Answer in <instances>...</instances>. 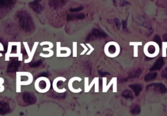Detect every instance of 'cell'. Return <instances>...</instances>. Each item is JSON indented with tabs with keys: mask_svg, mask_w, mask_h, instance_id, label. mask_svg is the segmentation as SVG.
I'll list each match as a JSON object with an SVG mask.
<instances>
[{
	"mask_svg": "<svg viewBox=\"0 0 167 116\" xmlns=\"http://www.w3.org/2000/svg\"><path fill=\"white\" fill-rule=\"evenodd\" d=\"M122 24H123V29L125 30L127 28V21L123 20L122 21Z\"/></svg>",
	"mask_w": 167,
	"mask_h": 116,
	"instance_id": "f1b7e54d",
	"label": "cell"
},
{
	"mask_svg": "<svg viewBox=\"0 0 167 116\" xmlns=\"http://www.w3.org/2000/svg\"><path fill=\"white\" fill-rule=\"evenodd\" d=\"M24 46L26 47V51H27V53H28V56H29V59L28 60H25V62L26 63H27V62H30L31 60H32V58H33V56L34 55V54H35V52L36 51V48H37V47L38 46V42H35V45L33 46V49L31 50V51H30V49H29V47H28V44L26 43V42H24Z\"/></svg>",
	"mask_w": 167,
	"mask_h": 116,
	"instance_id": "52a82bcc",
	"label": "cell"
},
{
	"mask_svg": "<svg viewBox=\"0 0 167 116\" xmlns=\"http://www.w3.org/2000/svg\"><path fill=\"white\" fill-rule=\"evenodd\" d=\"M122 96L124 97V98L126 99H133V95H132V93L131 91L128 90V89H125V91H123L122 93Z\"/></svg>",
	"mask_w": 167,
	"mask_h": 116,
	"instance_id": "ac0fdd59",
	"label": "cell"
},
{
	"mask_svg": "<svg viewBox=\"0 0 167 116\" xmlns=\"http://www.w3.org/2000/svg\"><path fill=\"white\" fill-rule=\"evenodd\" d=\"M83 9V7H78L76 8H71V9H69V11L71 12H80V10Z\"/></svg>",
	"mask_w": 167,
	"mask_h": 116,
	"instance_id": "7402d4cb",
	"label": "cell"
},
{
	"mask_svg": "<svg viewBox=\"0 0 167 116\" xmlns=\"http://www.w3.org/2000/svg\"><path fill=\"white\" fill-rule=\"evenodd\" d=\"M164 60L163 58H159L156 60L153 66L150 68V71H157L161 70V68L163 66Z\"/></svg>",
	"mask_w": 167,
	"mask_h": 116,
	"instance_id": "7c38bea8",
	"label": "cell"
},
{
	"mask_svg": "<svg viewBox=\"0 0 167 116\" xmlns=\"http://www.w3.org/2000/svg\"><path fill=\"white\" fill-rule=\"evenodd\" d=\"M50 81L48 80L47 78L44 77H42L41 78H38L37 80L36 81L35 83V86L38 85L39 88L40 89L39 91H46L48 90V89L50 87Z\"/></svg>",
	"mask_w": 167,
	"mask_h": 116,
	"instance_id": "3957f363",
	"label": "cell"
},
{
	"mask_svg": "<svg viewBox=\"0 0 167 116\" xmlns=\"http://www.w3.org/2000/svg\"><path fill=\"white\" fill-rule=\"evenodd\" d=\"M57 57H66L70 55L69 53H65V51H70L71 50L68 47H60V42L57 44Z\"/></svg>",
	"mask_w": 167,
	"mask_h": 116,
	"instance_id": "ba28073f",
	"label": "cell"
},
{
	"mask_svg": "<svg viewBox=\"0 0 167 116\" xmlns=\"http://www.w3.org/2000/svg\"><path fill=\"white\" fill-rule=\"evenodd\" d=\"M85 18L84 14H71L68 15L67 17V21H74L78 20H82Z\"/></svg>",
	"mask_w": 167,
	"mask_h": 116,
	"instance_id": "9a60e30c",
	"label": "cell"
},
{
	"mask_svg": "<svg viewBox=\"0 0 167 116\" xmlns=\"http://www.w3.org/2000/svg\"><path fill=\"white\" fill-rule=\"evenodd\" d=\"M107 36V35L105 33L97 29H94L87 37V40H94L98 38H105Z\"/></svg>",
	"mask_w": 167,
	"mask_h": 116,
	"instance_id": "277c9868",
	"label": "cell"
},
{
	"mask_svg": "<svg viewBox=\"0 0 167 116\" xmlns=\"http://www.w3.org/2000/svg\"><path fill=\"white\" fill-rule=\"evenodd\" d=\"M131 114H133V115H137L140 114V107L139 105H137L136 106H135L133 109L131 110Z\"/></svg>",
	"mask_w": 167,
	"mask_h": 116,
	"instance_id": "d6986e66",
	"label": "cell"
},
{
	"mask_svg": "<svg viewBox=\"0 0 167 116\" xmlns=\"http://www.w3.org/2000/svg\"><path fill=\"white\" fill-rule=\"evenodd\" d=\"M129 87L133 90L135 95H136V96H139L140 92L142 90V86L140 85V84H131V85L129 86Z\"/></svg>",
	"mask_w": 167,
	"mask_h": 116,
	"instance_id": "5bb4252c",
	"label": "cell"
},
{
	"mask_svg": "<svg viewBox=\"0 0 167 116\" xmlns=\"http://www.w3.org/2000/svg\"><path fill=\"white\" fill-rule=\"evenodd\" d=\"M16 0H0V9H5L14 5Z\"/></svg>",
	"mask_w": 167,
	"mask_h": 116,
	"instance_id": "30bf717a",
	"label": "cell"
},
{
	"mask_svg": "<svg viewBox=\"0 0 167 116\" xmlns=\"http://www.w3.org/2000/svg\"><path fill=\"white\" fill-rule=\"evenodd\" d=\"M162 77L167 80V67L165 68V70H164L163 72V73H162Z\"/></svg>",
	"mask_w": 167,
	"mask_h": 116,
	"instance_id": "83f0119b",
	"label": "cell"
},
{
	"mask_svg": "<svg viewBox=\"0 0 167 116\" xmlns=\"http://www.w3.org/2000/svg\"><path fill=\"white\" fill-rule=\"evenodd\" d=\"M41 1V0H34L29 3L30 7L37 13H40L42 10V5L40 3Z\"/></svg>",
	"mask_w": 167,
	"mask_h": 116,
	"instance_id": "9c48e42d",
	"label": "cell"
},
{
	"mask_svg": "<svg viewBox=\"0 0 167 116\" xmlns=\"http://www.w3.org/2000/svg\"><path fill=\"white\" fill-rule=\"evenodd\" d=\"M157 73H155V72L150 73L145 76L144 80L146 82H149L152 80H154V79L157 77Z\"/></svg>",
	"mask_w": 167,
	"mask_h": 116,
	"instance_id": "e0dca14e",
	"label": "cell"
},
{
	"mask_svg": "<svg viewBox=\"0 0 167 116\" xmlns=\"http://www.w3.org/2000/svg\"><path fill=\"white\" fill-rule=\"evenodd\" d=\"M99 74L100 75H101V76H106V75H109V73H106V72H99Z\"/></svg>",
	"mask_w": 167,
	"mask_h": 116,
	"instance_id": "f546056e",
	"label": "cell"
},
{
	"mask_svg": "<svg viewBox=\"0 0 167 116\" xmlns=\"http://www.w3.org/2000/svg\"><path fill=\"white\" fill-rule=\"evenodd\" d=\"M148 51L150 54H153L155 52V47L153 45H150L148 47Z\"/></svg>",
	"mask_w": 167,
	"mask_h": 116,
	"instance_id": "44dd1931",
	"label": "cell"
},
{
	"mask_svg": "<svg viewBox=\"0 0 167 116\" xmlns=\"http://www.w3.org/2000/svg\"><path fill=\"white\" fill-rule=\"evenodd\" d=\"M42 64V61L41 60H39V61H37L36 62H34L33 64H30V66L31 68H36L38 67Z\"/></svg>",
	"mask_w": 167,
	"mask_h": 116,
	"instance_id": "cb8c5ba5",
	"label": "cell"
},
{
	"mask_svg": "<svg viewBox=\"0 0 167 116\" xmlns=\"http://www.w3.org/2000/svg\"><path fill=\"white\" fill-rule=\"evenodd\" d=\"M77 49H76V42H74L73 43V57H76L77 56Z\"/></svg>",
	"mask_w": 167,
	"mask_h": 116,
	"instance_id": "d4e9b609",
	"label": "cell"
},
{
	"mask_svg": "<svg viewBox=\"0 0 167 116\" xmlns=\"http://www.w3.org/2000/svg\"><path fill=\"white\" fill-rule=\"evenodd\" d=\"M20 64L19 62L17 60H14L11 63H10L7 67V72H13L17 70L18 67H19Z\"/></svg>",
	"mask_w": 167,
	"mask_h": 116,
	"instance_id": "4fadbf2b",
	"label": "cell"
},
{
	"mask_svg": "<svg viewBox=\"0 0 167 116\" xmlns=\"http://www.w3.org/2000/svg\"><path fill=\"white\" fill-rule=\"evenodd\" d=\"M18 23L22 29L27 33H30L35 29V25L31 16L26 11H20L17 13Z\"/></svg>",
	"mask_w": 167,
	"mask_h": 116,
	"instance_id": "6da1fadb",
	"label": "cell"
},
{
	"mask_svg": "<svg viewBox=\"0 0 167 116\" xmlns=\"http://www.w3.org/2000/svg\"><path fill=\"white\" fill-rule=\"evenodd\" d=\"M67 2V0H49V5L53 9H56L64 6Z\"/></svg>",
	"mask_w": 167,
	"mask_h": 116,
	"instance_id": "8992f818",
	"label": "cell"
},
{
	"mask_svg": "<svg viewBox=\"0 0 167 116\" xmlns=\"http://www.w3.org/2000/svg\"><path fill=\"white\" fill-rule=\"evenodd\" d=\"M10 111V107L6 102L0 101V114L5 115Z\"/></svg>",
	"mask_w": 167,
	"mask_h": 116,
	"instance_id": "8fae6325",
	"label": "cell"
},
{
	"mask_svg": "<svg viewBox=\"0 0 167 116\" xmlns=\"http://www.w3.org/2000/svg\"><path fill=\"white\" fill-rule=\"evenodd\" d=\"M23 99L28 104H33L37 101L36 97L30 92H25L23 93Z\"/></svg>",
	"mask_w": 167,
	"mask_h": 116,
	"instance_id": "5b68a950",
	"label": "cell"
},
{
	"mask_svg": "<svg viewBox=\"0 0 167 116\" xmlns=\"http://www.w3.org/2000/svg\"><path fill=\"white\" fill-rule=\"evenodd\" d=\"M142 73V70L141 69H137V70H134L133 72H131L129 74V77L131 78H136L140 77V75Z\"/></svg>",
	"mask_w": 167,
	"mask_h": 116,
	"instance_id": "2e32d148",
	"label": "cell"
},
{
	"mask_svg": "<svg viewBox=\"0 0 167 116\" xmlns=\"http://www.w3.org/2000/svg\"><path fill=\"white\" fill-rule=\"evenodd\" d=\"M154 42H156V43H157L159 46H161V38L159 37V36L158 35H156L155 36V38H154Z\"/></svg>",
	"mask_w": 167,
	"mask_h": 116,
	"instance_id": "603a6c76",
	"label": "cell"
},
{
	"mask_svg": "<svg viewBox=\"0 0 167 116\" xmlns=\"http://www.w3.org/2000/svg\"><path fill=\"white\" fill-rule=\"evenodd\" d=\"M148 89L155 91L161 93H165L167 92V88L162 83H153L151 84L147 87Z\"/></svg>",
	"mask_w": 167,
	"mask_h": 116,
	"instance_id": "7a4b0ae2",
	"label": "cell"
},
{
	"mask_svg": "<svg viewBox=\"0 0 167 116\" xmlns=\"http://www.w3.org/2000/svg\"><path fill=\"white\" fill-rule=\"evenodd\" d=\"M129 4H130L129 3L128 1H125V0H121L120 2V5L121 7H125L127 5H129Z\"/></svg>",
	"mask_w": 167,
	"mask_h": 116,
	"instance_id": "484cf974",
	"label": "cell"
},
{
	"mask_svg": "<svg viewBox=\"0 0 167 116\" xmlns=\"http://www.w3.org/2000/svg\"><path fill=\"white\" fill-rule=\"evenodd\" d=\"M108 51L110 54L115 53L116 51V47L115 46H114V45H110V46L108 47Z\"/></svg>",
	"mask_w": 167,
	"mask_h": 116,
	"instance_id": "ffe728a7",
	"label": "cell"
},
{
	"mask_svg": "<svg viewBox=\"0 0 167 116\" xmlns=\"http://www.w3.org/2000/svg\"><path fill=\"white\" fill-rule=\"evenodd\" d=\"M114 23H115V25L116 26V27H117L118 29H120V25H121L120 20H119L118 18H115V19H114Z\"/></svg>",
	"mask_w": 167,
	"mask_h": 116,
	"instance_id": "4316f807",
	"label": "cell"
},
{
	"mask_svg": "<svg viewBox=\"0 0 167 116\" xmlns=\"http://www.w3.org/2000/svg\"><path fill=\"white\" fill-rule=\"evenodd\" d=\"M163 40L165 42H167V34H165V35H163Z\"/></svg>",
	"mask_w": 167,
	"mask_h": 116,
	"instance_id": "4dcf8cb0",
	"label": "cell"
}]
</instances>
